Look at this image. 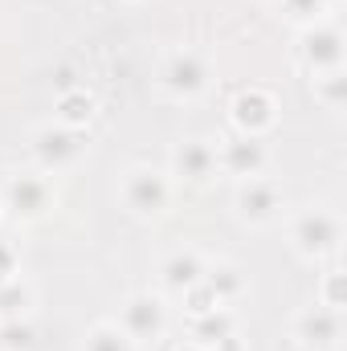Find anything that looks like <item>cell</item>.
<instances>
[{"label": "cell", "instance_id": "1", "mask_svg": "<svg viewBox=\"0 0 347 351\" xmlns=\"http://www.w3.org/2000/svg\"><path fill=\"white\" fill-rule=\"evenodd\" d=\"M286 233H290V250L302 262H335L344 245V217L331 204H302L298 213H290Z\"/></svg>", "mask_w": 347, "mask_h": 351}, {"label": "cell", "instance_id": "21", "mask_svg": "<svg viewBox=\"0 0 347 351\" xmlns=\"http://www.w3.org/2000/svg\"><path fill=\"white\" fill-rule=\"evenodd\" d=\"M0 343H4V351H29L33 348V323L29 319L0 323Z\"/></svg>", "mask_w": 347, "mask_h": 351}, {"label": "cell", "instance_id": "23", "mask_svg": "<svg viewBox=\"0 0 347 351\" xmlns=\"http://www.w3.org/2000/svg\"><path fill=\"white\" fill-rule=\"evenodd\" d=\"M16 274H21V254H16V245H12V241H4V237H0V286H4V282H12Z\"/></svg>", "mask_w": 347, "mask_h": 351}, {"label": "cell", "instance_id": "18", "mask_svg": "<svg viewBox=\"0 0 347 351\" xmlns=\"http://www.w3.org/2000/svg\"><path fill=\"white\" fill-rule=\"evenodd\" d=\"M90 114H94V98H90L86 90H66V94L58 98V123H62V127L82 131L90 123Z\"/></svg>", "mask_w": 347, "mask_h": 351}, {"label": "cell", "instance_id": "19", "mask_svg": "<svg viewBox=\"0 0 347 351\" xmlns=\"http://www.w3.org/2000/svg\"><path fill=\"white\" fill-rule=\"evenodd\" d=\"M311 90H315V102H319L323 110H344V102H347V74H344V70L315 74V78H311Z\"/></svg>", "mask_w": 347, "mask_h": 351}, {"label": "cell", "instance_id": "11", "mask_svg": "<svg viewBox=\"0 0 347 351\" xmlns=\"http://www.w3.org/2000/svg\"><path fill=\"white\" fill-rule=\"evenodd\" d=\"M217 164H221V176H233V180L265 176L270 147L258 135H229V139H217Z\"/></svg>", "mask_w": 347, "mask_h": 351}, {"label": "cell", "instance_id": "2", "mask_svg": "<svg viewBox=\"0 0 347 351\" xmlns=\"http://www.w3.org/2000/svg\"><path fill=\"white\" fill-rule=\"evenodd\" d=\"M156 90L168 102H200L213 90V62L200 49H168L156 66Z\"/></svg>", "mask_w": 347, "mask_h": 351}, {"label": "cell", "instance_id": "22", "mask_svg": "<svg viewBox=\"0 0 347 351\" xmlns=\"http://www.w3.org/2000/svg\"><path fill=\"white\" fill-rule=\"evenodd\" d=\"M315 302H323V306H331V311H344V269H339V265H331V269L323 274Z\"/></svg>", "mask_w": 347, "mask_h": 351}, {"label": "cell", "instance_id": "25", "mask_svg": "<svg viewBox=\"0 0 347 351\" xmlns=\"http://www.w3.org/2000/svg\"><path fill=\"white\" fill-rule=\"evenodd\" d=\"M131 4H139V0H131Z\"/></svg>", "mask_w": 347, "mask_h": 351}, {"label": "cell", "instance_id": "7", "mask_svg": "<svg viewBox=\"0 0 347 351\" xmlns=\"http://www.w3.org/2000/svg\"><path fill=\"white\" fill-rule=\"evenodd\" d=\"M115 323L131 335L135 348L156 343V339L168 335V323H172V315H168V298L156 294V290H135V294H127V302H123V311H119Z\"/></svg>", "mask_w": 347, "mask_h": 351}, {"label": "cell", "instance_id": "4", "mask_svg": "<svg viewBox=\"0 0 347 351\" xmlns=\"http://www.w3.org/2000/svg\"><path fill=\"white\" fill-rule=\"evenodd\" d=\"M86 156V139L82 131L74 127H62V123H45L29 135V160L33 168L45 176H62V172H74Z\"/></svg>", "mask_w": 347, "mask_h": 351}, {"label": "cell", "instance_id": "20", "mask_svg": "<svg viewBox=\"0 0 347 351\" xmlns=\"http://www.w3.org/2000/svg\"><path fill=\"white\" fill-rule=\"evenodd\" d=\"M331 4H335V0H282V12H286L298 29H307V25H315V21H327Z\"/></svg>", "mask_w": 347, "mask_h": 351}, {"label": "cell", "instance_id": "13", "mask_svg": "<svg viewBox=\"0 0 347 351\" xmlns=\"http://www.w3.org/2000/svg\"><path fill=\"white\" fill-rule=\"evenodd\" d=\"M204 265H208V258H204L200 250H172V254L160 262V294L184 298L192 286H200Z\"/></svg>", "mask_w": 347, "mask_h": 351}, {"label": "cell", "instance_id": "12", "mask_svg": "<svg viewBox=\"0 0 347 351\" xmlns=\"http://www.w3.org/2000/svg\"><path fill=\"white\" fill-rule=\"evenodd\" d=\"M229 123L237 127V135H258L265 139L278 123V98L261 86H246L229 102Z\"/></svg>", "mask_w": 347, "mask_h": 351}, {"label": "cell", "instance_id": "3", "mask_svg": "<svg viewBox=\"0 0 347 351\" xmlns=\"http://www.w3.org/2000/svg\"><path fill=\"white\" fill-rule=\"evenodd\" d=\"M176 184L164 168H152V164H131L123 180H119V204L139 217V221H156L172 208Z\"/></svg>", "mask_w": 347, "mask_h": 351}, {"label": "cell", "instance_id": "8", "mask_svg": "<svg viewBox=\"0 0 347 351\" xmlns=\"http://www.w3.org/2000/svg\"><path fill=\"white\" fill-rule=\"evenodd\" d=\"M344 29L335 21H315L298 33V62L302 70L315 78V74H331V70H344Z\"/></svg>", "mask_w": 347, "mask_h": 351}, {"label": "cell", "instance_id": "14", "mask_svg": "<svg viewBox=\"0 0 347 351\" xmlns=\"http://www.w3.org/2000/svg\"><path fill=\"white\" fill-rule=\"evenodd\" d=\"M200 286H204L221 306H233V302L246 294V274H241L233 262H208V265H204Z\"/></svg>", "mask_w": 347, "mask_h": 351}, {"label": "cell", "instance_id": "15", "mask_svg": "<svg viewBox=\"0 0 347 351\" xmlns=\"http://www.w3.org/2000/svg\"><path fill=\"white\" fill-rule=\"evenodd\" d=\"M192 319V343H200V348H217L221 339H229V335H237V319H233V311L229 306H217V311H204V315H188Z\"/></svg>", "mask_w": 347, "mask_h": 351}, {"label": "cell", "instance_id": "5", "mask_svg": "<svg viewBox=\"0 0 347 351\" xmlns=\"http://www.w3.org/2000/svg\"><path fill=\"white\" fill-rule=\"evenodd\" d=\"M58 204V192H53V180L37 168L29 172H16L4 180L0 188V208H8L16 221H45Z\"/></svg>", "mask_w": 347, "mask_h": 351}, {"label": "cell", "instance_id": "6", "mask_svg": "<svg viewBox=\"0 0 347 351\" xmlns=\"http://www.w3.org/2000/svg\"><path fill=\"white\" fill-rule=\"evenodd\" d=\"M233 213L237 221L254 225V229H270L286 217V192L274 176H250V180H237L233 188Z\"/></svg>", "mask_w": 347, "mask_h": 351}, {"label": "cell", "instance_id": "16", "mask_svg": "<svg viewBox=\"0 0 347 351\" xmlns=\"http://www.w3.org/2000/svg\"><path fill=\"white\" fill-rule=\"evenodd\" d=\"M33 306H37V290H33V282H25L21 274L0 286V323H8V319H29Z\"/></svg>", "mask_w": 347, "mask_h": 351}, {"label": "cell", "instance_id": "26", "mask_svg": "<svg viewBox=\"0 0 347 351\" xmlns=\"http://www.w3.org/2000/svg\"><path fill=\"white\" fill-rule=\"evenodd\" d=\"M0 351H4V343H0Z\"/></svg>", "mask_w": 347, "mask_h": 351}, {"label": "cell", "instance_id": "24", "mask_svg": "<svg viewBox=\"0 0 347 351\" xmlns=\"http://www.w3.org/2000/svg\"><path fill=\"white\" fill-rule=\"evenodd\" d=\"M176 351H208V348H200V343H192V339H184V343H180Z\"/></svg>", "mask_w": 347, "mask_h": 351}, {"label": "cell", "instance_id": "17", "mask_svg": "<svg viewBox=\"0 0 347 351\" xmlns=\"http://www.w3.org/2000/svg\"><path fill=\"white\" fill-rule=\"evenodd\" d=\"M82 351H139V348L131 343V335L115 319H102L82 335Z\"/></svg>", "mask_w": 347, "mask_h": 351}, {"label": "cell", "instance_id": "10", "mask_svg": "<svg viewBox=\"0 0 347 351\" xmlns=\"http://www.w3.org/2000/svg\"><path fill=\"white\" fill-rule=\"evenodd\" d=\"M172 184H184V188H208L217 176H221V164H217V139H180L172 147Z\"/></svg>", "mask_w": 347, "mask_h": 351}, {"label": "cell", "instance_id": "9", "mask_svg": "<svg viewBox=\"0 0 347 351\" xmlns=\"http://www.w3.org/2000/svg\"><path fill=\"white\" fill-rule=\"evenodd\" d=\"M290 335L302 351H339L344 348V311L311 302L290 319Z\"/></svg>", "mask_w": 347, "mask_h": 351}]
</instances>
